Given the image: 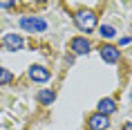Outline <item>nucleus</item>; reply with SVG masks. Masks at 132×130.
I'll use <instances>...</instances> for the list:
<instances>
[{"instance_id": "nucleus-2", "label": "nucleus", "mask_w": 132, "mask_h": 130, "mask_svg": "<svg viewBox=\"0 0 132 130\" xmlns=\"http://www.w3.org/2000/svg\"><path fill=\"white\" fill-rule=\"evenodd\" d=\"M20 27L25 32H31V34H40L47 29V22L38 16H25V18H20Z\"/></svg>"}, {"instance_id": "nucleus-6", "label": "nucleus", "mask_w": 132, "mask_h": 130, "mask_svg": "<svg viewBox=\"0 0 132 130\" xmlns=\"http://www.w3.org/2000/svg\"><path fill=\"white\" fill-rule=\"evenodd\" d=\"M101 58H103L105 63H117L119 58H121V52H119L117 47H112V45H103V47H101Z\"/></svg>"}, {"instance_id": "nucleus-1", "label": "nucleus", "mask_w": 132, "mask_h": 130, "mask_svg": "<svg viewBox=\"0 0 132 130\" xmlns=\"http://www.w3.org/2000/svg\"><path fill=\"white\" fill-rule=\"evenodd\" d=\"M74 22H76V27L81 29V32L90 34V32H94V27H96V14L90 11V9H83V11H78V14L74 16Z\"/></svg>"}, {"instance_id": "nucleus-7", "label": "nucleus", "mask_w": 132, "mask_h": 130, "mask_svg": "<svg viewBox=\"0 0 132 130\" xmlns=\"http://www.w3.org/2000/svg\"><path fill=\"white\" fill-rule=\"evenodd\" d=\"M2 43H5V47H7L9 52H18V49L22 47V38L18 34H5Z\"/></svg>"}, {"instance_id": "nucleus-13", "label": "nucleus", "mask_w": 132, "mask_h": 130, "mask_svg": "<svg viewBox=\"0 0 132 130\" xmlns=\"http://www.w3.org/2000/svg\"><path fill=\"white\" fill-rule=\"evenodd\" d=\"M123 130H132V121H128V123H123Z\"/></svg>"}, {"instance_id": "nucleus-10", "label": "nucleus", "mask_w": 132, "mask_h": 130, "mask_svg": "<svg viewBox=\"0 0 132 130\" xmlns=\"http://www.w3.org/2000/svg\"><path fill=\"white\" fill-rule=\"evenodd\" d=\"M14 81V74L9 72L7 67H0V85H7V83Z\"/></svg>"}, {"instance_id": "nucleus-4", "label": "nucleus", "mask_w": 132, "mask_h": 130, "mask_svg": "<svg viewBox=\"0 0 132 130\" xmlns=\"http://www.w3.org/2000/svg\"><path fill=\"white\" fill-rule=\"evenodd\" d=\"M70 49L76 56H83V54L90 52V41L83 38V36H76V38H72V41H70Z\"/></svg>"}, {"instance_id": "nucleus-5", "label": "nucleus", "mask_w": 132, "mask_h": 130, "mask_svg": "<svg viewBox=\"0 0 132 130\" xmlns=\"http://www.w3.org/2000/svg\"><path fill=\"white\" fill-rule=\"evenodd\" d=\"M29 79L36 83H45V81H49V70L43 67V65H31L29 67Z\"/></svg>"}, {"instance_id": "nucleus-9", "label": "nucleus", "mask_w": 132, "mask_h": 130, "mask_svg": "<svg viewBox=\"0 0 132 130\" xmlns=\"http://www.w3.org/2000/svg\"><path fill=\"white\" fill-rule=\"evenodd\" d=\"M56 94H54V90H40L38 92V101L43 103V105H49V103H54Z\"/></svg>"}, {"instance_id": "nucleus-8", "label": "nucleus", "mask_w": 132, "mask_h": 130, "mask_svg": "<svg viewBox=\"0 0 132 130\" xmlns=\"http://www.w3.org/2000/svg\"><path fill=\"white\" fill-rule=\"evenodd\" d=\"M98 112L105 117H110L112 112H117V103H114V99H101L98 101Z\"/></svg>"}, {"instance_id": "nucleus-11", "label": "nucleus", "mask_w": 132, "mask_h": 130, "mask_svg": "<svg viewBox=\"0 0 132 130\" xmlns=\"http://www.w3.org/2000/svg\"><path fill=\"white\" fill-rule=\"evenodd\" d=\"M98 34L103 36V38H114V34H117V32H114V27H112V25H101V27H98Z\"/></svg>"}, {"instance_id": "nucleus-3", "label": "nucleus", "mask_w": 132, "mask_h": 130, "mask_svg": "<svg viewBox=\"0 0 132 130\" xmlns=\"http://www.w3.org/2000/svg\"><path fill=\"white\" fill-rule=\"evenodd\" d=\"M108 126H110V119L105 114H101V112H94L87 119V128L90 130H108Z\"/></svg>"}, {"instance_id": "nucleus-12", "label": "nucleus", "mask_w": 132, "mask_h": 130, "mask_svg": "<svg viewBox=\"0 0 132 130\" xmlns=\"http://www.w3.org/2000/svg\"><path fill=\"white\" fill-rule=\"evenodd\" d=\"M14 7V2H0V9H11Z\"/></svg>"}]
</instances>
